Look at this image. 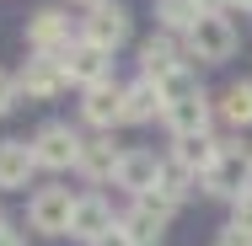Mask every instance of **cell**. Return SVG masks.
<instances>
[{
	"instance_id": "1",
	"label": "cell",
	"mask_w": 252,
	"mask_h": 246,
	"mask_svg": "<svg viewBox=\"0 0 252 246\" xmlns=\"http://www.w3.org/2000/svg\"><path fill=\"white\" fill-rule=\"evenodd\" d=\"M204 182V193H215V198H247L252 193V150L247 145H220V155L209 161V171L199 177Z\"/></svg>"
},
{
	"instance_id": "2",
	"label": "cell",
	"mask_w": 252,
	"mask_h": 246,
	"mask_svg": "<svg viewBox=\"0 0 252 246\" xmlns=\"http://www.w3.org/2000/svg\"><path fill=\"white\" fill-rule=\"evenodd\" d=\"M188 54L199 59V64H225L231 54H236V27H231V16L220 11V16H199L193 27H188Z\"/></svg>"
},
{
	"instance_id": "3",
	"label": "cell",
	"mask_w": 252,
	"mask_h": 246,
	"mask_svg": "<svg viewBox=\"0 0 252 246\" xmlns=\"http://www.w3.org/2000/svg\"><path fill=\"white\" fill-rule=\"evenodd\" d=\"M81 145H86V139H81L70 123H43L38 139H32V155H38L43 171H70V166L81 161Z\"/></svg>"
},
{
	"instance_id": "4",
	"label": "cell",
	"mask_w": 252,
	"mask_h": 246,
	"mask_svg": "<svg viewBox=\"0 0 252 246\" xmlns=\"http://www.w3.org/2000/svg\"><path fill=\"white\" fill-rule=\"evenodd\" d=\"M129 27H134V22H129V11H124L118 0H102V5H92V16L81 22V38H86V43H97L102 54H113V49H124V43H129Z\"/></svg>"
},
{
	"instance_id": "5",
	"label": "cell",
	"mask_w": 252,
	"mask_h": 246,
	"mask_svg": "<svg viewBox=\"0 0 252 246\" xmlns=\"http://www.w3.org/2000/svg\"><path fill=\"white\" fill-rule=\"evenodd\" d=\"M70 214H75L70 188H43V193H32V203H27V219H32L38 236H70Z\"/></svg>"
},
{
	"instance_id": "6",
	"label": "cell",
	"mask_w": 252,
	"mask_h": 246,
	"mask_svg": "<svg viewBox=\"0 0 252 246\" xmlns=\"http://www.w3.org/2000/svg\"><path fill=\"white\" fill-rule=\"evenodd\" d=\"M118 219H124V230H129L140 246H156V241H161V230H166V219H172V203L156 198V193H145V198H134V209L118 214Z\"/></svg>"
},
{
	"instance_id": "7",
	"label": "cell",
	"mask_w": 252,
	"mask_h": 246,
	"mask_svg": "<svg viewBox=\"0 0 252 246\" xmlns=\"http://www.w3.org/2000/svg\"><path fill=\"white\" fill-rule=\"evenodd\" d=\"M27 43L32 54H64L75 43V32H70V16L59 11V5H43V11H32V22H27Z\"/></svg>"
},
{
	"instance_id": "8",
	"label": "cell",
	"mask_w": 252,
	"mask_h": 246,
	"mask_svg": "<svg viewBox=\"0 0 252 246\" xmlns=\"http://www.w3.org/2000/svg\"><path fill=\"white\" fill-rule=\"evenodd\" d=\"M16 86L27 91V97H38V102H49L59 97L70 81H64V64H59V54H32L27 64H22V75H16Z\"/></svg>"
},
{
	"instance_id": "9",
	"label": "cell",
	"mask_w": 252,
	"mask_h": 246,
	"mask_svg": "<svg viewBox=\"0 0 252 246\" xmlns=\"http://www.w3.org/2000/svg\"><path fill=\"white\" fill-rule=\"evenodd\" d=\"M161 171H166V161H156V150H124V166H118V188L134 198H145L161 188Z\"/></svg>"
},
{
	"instance_id": "10",
	"label": "cell",
	"mask_w": 252,
	"mask_h": 246,
	"mask_svg": "<svg viewBox=\"0 0 252 246\" xmlns=\"http://www.w3.org/2000/svg\"><path fill=\"white\" fill-rule=\"evenodd\" d=\"M59 64H64V81H75L81 91H86V86H102V81H107V54H102L97 43H86V38H75L70 49L59 54Z\"/></svg>"
},
{
	"instance_id": "11",
	"label": "cell",
	"mask_w": 252,
	"mask_h": 246,
	"mask_svg": "<svg viewBox=\"0 0 252 246\" xmlns=\"http://www.w3.org/2000/svg\"><path fill=\"white\" fill-rule=\"evenodd\" d=\"M113 225H118V214L107 209V198H97V193L75 198V214H70V236H75V241H92V246H97Z\"/></svg>"
},
{
	"instance_id": "12",
	"label": "cell",
	"mask_w": 252,
	"mask_h": 246,
	"mask_svg": "<svg viewBox=\"0 0 252 246\" xmlns=\"http://www.w3.org/2000/svg\"><path fill=\"white\" fill-rule=\"evenodd\" d=\"M209 97L204 91H193V97H183V102H166L161 107V123L177 134V139H188V134H209Z\"/></svg>"
},
{
	"instance_id": "13",
	"label": "cell",
	"mask_w": 252,
	"mask_h": 246,
	"mask_svg": "<svg viewBox=\"0 0 252 246\" xmlns=\"http://www.w3.org/2000/svg\"><path fill=\"white\" fill-rule=\"evenodd\" d=\"M81 118H86V123H97V129H113V123H124V86H118V81L86 86Z\"/></svg>"
},
{
	"instance_id": "14",
	"label": "cell",
	"mask_w": 252,
	"mask_h": 246,
	"mask_svg": "<svg viewBox=\"0 0 252 246\" xmlns=\"http://www.w3.org/2000/svg\"><path fill=\"white\" fill-rule=\"evenodd\" d=\"M32 171H38V155H32L27 139H0V188H5V193L27 188Z\"/></svg>"
},
{
	"instance_id": "15",
	"label": "cell",
	"mask_w": 252,
	"mask_h": 246,
	"mask_svg": "<svg viewBox=\"0 0 252 246\" xmlns=\"http://www.w3.org/2000/svg\"><path fill=\"white\" fill-rule=\"evenodd\" d=\"M140 70H145V81H166L172 70H183V49H177V38L172 32H156L140 43Z\"/></svg>"
},
{
	"instance_id": "16",
	"label": "cell",
	"mask_w": 252,
	"mask_h": 246,
	"mask_svg": "<svg viewBox=\"0 0 252 246\" xmlns=\"http://www.w3.org/2000/svg\"><path fill=\"white\" fill-rule=\"evenodd\" d=\"M75 166H81L92 182H107V177H118V166H124V150L113 145V139H86Z\"/></svg>"
},
{
	"instance_id": "17",
	"label": "cell",
	"mask_w": 252,
	"mask_h": 246,
	"mask_svg": "<svg viewBox=\"0 0 252 246\" xmlns=\"http://www.w3.org/2000/svg\"><path fill=\"white\" fill-rule=\"evenodd\" d=\"M161 91H156V81H134V86H124V123H151V118H161Z\"/></svg>"
},
{
	"instance_id": "18",
	"label": "cell",
	"mask_w": 252,
	"mask_h": 246,
	"mask_svg": "<svg viewBox=\"0 0 252 246\" xmlns=\"http://www.w3.org/2000/svg\"><path fill=\"white\" fill-rule=\"evenodd\" d=\"M215 155H220V145L209 134H188V139H177V150H172V166H183L188 177H204Z\"/></svg>"
},
{
	"instance_id": "19",
	"label": "cell",
	"mask_w": 252,
	"mask_h": 246,
	"mask_svg": "<svg viewBox=\"0 0 252 246\" xmlns=\"http://www.w3.org/2000/svg\"><path fill=\"white\" fill-rule=\"evenodd\" d=\"M215 112H220L231 129H247L252 123V81H231V86L220 91V102H215Z\"/></svg>"
},
{
	"instance_id": "20",
	"label": "cell",
	"mask_w": 252,
	"mask_h": 246,
	"mask_svg": "<svg viewBox=\"0 0 252 246\" xmlns=\"http://www.w3.org/2000/svg\"><path fill=\"white\" fill-rule=\"evenodd\" d=\"M156 16H161V32H172V38L183 32L188 38V27L199 22L204 11H199V0H156Z\"/></svg>"
},
{
	"instance_id": "21",
	"label": "cell",
	"mask_w": 252,
	"mask_h": 246,
	"mask_svg": "<svg viewBox=\"0 0 252 246\" xmlns=\"http://www.w3.org/2000/svg\"><path fill=\"white\" fill-rule=\"evenodd\" d=\"M231 230H242V236H252V193L231 203Z\"/></svg>"
},
{
	"instance_id": "22",
	"label": "cell",
	"mask_w": 252,
	"mask_h": 246,
	"mask_svg": "<svg viewBox=\"0 0 252 246\" xmlns=\"http://www.w3.org/2000/svg\"><path fill=\"white\" fill-rule=\"evenodd\" d=\"M97 246H140V241H134V236L124 230V219H118V225H113V230H107V236H102Z\"/></svg>"
},
{
	"instance_id": "23",
	"label": "cell",
	"mask_w": 252,
	"mask_h": 246,
	"mask_svg": "<svg viewBox=\"0 0 252 246\" xmlns=\"http://www.w3.org/2000/svg\"><path fill=\"white\" fill-rule=\"evenodd\" d=\"M11 102H16V81H11L5 70H0V118L11 112Z\"/></svg>"
},
{
	"instance_id": "24",
	"label": "cell",
	"mask_w": 252,
	"mask_h": 246,
	"mask_svg": "<svg viewBox=\"0 0 252 246\" xmlns=\"http://www.w3.org/2000/svg\"><path fill=\"white\" fill-rule=\"evenodd\" d=\"M225 5H231V0H199V11H204V16H220Z\"/></svg>"
},
{
	"instance_id": "25",
	"label": "cell",
	"mask_w": 252,
	"mask_h": 246,
	"mask_svg": "<svg viewBox=\"0 0 252 246\" xmlns=\"http://www.w3.org/2000/svg\"><path fill=\"white\" fill-rule=\"evenodd\" d=\"M0 246H22V236H16V230H5V225H0Z\"/></svg>"
},
{
	"instance_id": "26",
	"label": "cell",
	"mask_w": 252,
	"mask_h": 246,
	"mask_svg": "<svg viewBox=\"0 0 252 246\" xmlns=\"http://www.w3.org/2000/svg\"><path fill=\"white\" fill-rule=\"evenodd\" d=\"M231 5H242V11H252V0H231Z\"/></svg>"
},
{
	"instance_id": "27",
	"label": "cell",
	"mask_w": 252,
	"mask_h": 246,
	"mask_svg": "<svg viewBox=\"0 0 252 246\" xmlns=\"http://www.w3.org/2000/svg\"><path fill=\"white\" fill-rule=\"evenodd\" d=\"M75 5H102V0H75Z\"/></svg>"
}]
</instances>
